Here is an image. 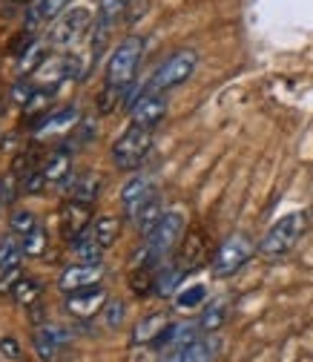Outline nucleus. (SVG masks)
Segmentation results:
<instances>
[{
    "instance_id": "obj_17",
    "label": "nucleus",
    "mask_w": 313,
    "mask_h": 362,
    "mask_svg": "<svg viewBox=\"0 0 313 362\" xmlns=\"http://www.w3.org/2000/svg\"><path fill=\"white\" fill-rule=\"evenodd\" d=\"M66 12V0H35L26 15V32H37L43 23H49Z\"/></svg>"
},
{
    "instance_id": "obj_34",
    "label": "nucleus",
    "mask_w": 313,
    "mask_h": 362,
    "mask_svg": "<svg viewBox=\"0 0 313 362\" xmlns=\"http://www.w3.org/2000/svg\"><path fill=\"white\" fill-rule=\"evenodd\" d=\"M124 313H126L124 302H121V299H112V302L104 305V322H107L110 328H118V325L124 322Z\"/></svg>"
},
{
    "instance_id": "obj_4",
    "label": "nucleus",
    "mask_w": 313,
    "mask_h": 362,
    "mask_svg": "<svg viewBox=\"0 0 313 362\" xmlns=\"http://www.w3.org/2000/svg\"><path fill=\"white\" fill-rule=\"evenodd\" d=\"M196 66H199V52L196 49H178L153 72L147 89L150 93H170V89L187 83L193 78Z\"/></svg>"
},
{
    "instance_id": "obj_35",
    "label": "nucleus",
    "mask_w": 313,
    "mask_h": 362,
    "mask_svg": "<svg viewBox=\"0 0 313 362\" xmlns=\"http://www.w3.org/2000/svg\"><path fill=\"white\" fill-rule=\"evenodd\" d=\"M0 356H6V359H12V362H18V359H20L18 339H12V337H4V339H0Z\"/></svg>"
},
{
    "instance_id": "obj_11",
    "label": "nucleus",
    "mask_w": 313,
    "mask_h": 362,
    "mask_svg": "<svg viewBox=\"0 0 313 362\" xmlns=\"http://www.w3.org/2000/svg\"><path fill=\"white\" fill-rule=\"evenodd\" d=\"M101 276H104L101 264H83V262H78V264H69L61 274L58 288L64 293H75V291H83V288H95L101 282Z\"/></svg>"
},
{
    "instance_id": "obj_28",
    "label": "nucleus",
    "mask_w": 313,
    "mask_h": 362,
    "mask_svg": "<svg viewBox=\"0 0 313 362\" xmlns=\"http://www.w3.org/2000/svg\"><path fill=\"white\" fill-rule=\"evenodd\" d=\"M204 299H207V288H204V285H193V288H187V291H182V293L175 296V308H178V310H193V308H199Z\"/></svg>"
},
{
    "instance_id": "obj_6",
    "label": "nucleus",
    "mask_w": 313,
    "mask_h": 362,
    "mask_svg": "<svg viewBox=\"0 0 313 362\" xmlns=\"http://www.w3.org/2000/svg\"><path fill=\"white\" fill-rule=\"evenodd\" d=\"M93 26V12L78 6V9H66L61 18H55V23L49 26V43L55 49L64 47H75V43L89 32Z\"/></svg>"
},
{
    "instance_id": "obj_29",
    "label": "nucleus",
    "mask_w": 313,
    "mask_h": 362,
    "mask_svg": "<svg viewBox=\"0 0 313 362\" xmlns=\"http://www.w3.org/2000/svg\"><path fill=\"white\" fill-rule=\"evenodd\" d=\"M43 250H47V233H43V228L37 224L32 233L23 236V256L35 259V256H43Z\"/></svg>"
},
{
    "instance_id": "obj_9",
    "label": "nucleus",
    "mask_w": 313,
    "mask_h": 362,
    "mask_svg": "<svg viewBox=\"0 0 313 362\" xmlns=\"http://www.w3.org/2000/svg\"><path fill=\"white\" fill-rule=\"evenodd\" d=\"M89 224H93V204H83V202L69 199L61 207V233H64L66 242L75 245L89 230Z\"/></svg>"
},
{
    "instance_id": "obj_18",
    "label": "nucleus",
    "mask_w": 313,
    "mask_h": 362,
    "mask_svg": "<svg viewBox=\"0 0 313 362\" xmlns=\"http://www.w3.org/2000/svg\"><path fill=\"white\" fill-rule=\"evenodd\" d=\"M167 328H170L167 313H150V316H144V320L136 325V331H132V342H136V345H155L158 337Z\"/></svg>"
},
{
    "instance_id": "obj_1",
    "label": "nucleus",
    "mask_w": 313,
    "mask_h": 362,
    "mask_svg": "<svg viewBox=\"0 0 313 362\" xmlns=\"http://www.w3.org/2000/svg\"><path fill=\"white\" fill-rule=\"evenodd\" d=\"M184 239V216L178 210L164 213V218L155 224V230L147 236L144 250H138L136 264L138 267H155L164 262V256L172 253V247Z\"/></svg>"
},
{
    "instance_id": "obj_5",
    "label": "nucleus",
    "mask_w": 313,
    "mask_h": 362,
    "mask_svg": "<svg viewBox=\"0 0 313 362\" xmlns=\"http://www.w3.org/2000/svg\"><path fill=\"white\" fill-rule=\"evenodd\" d=\"M153 147V129L136 127L132 124L126 132H121V139L112 144V161L118 170H138Z\"/></svg>"
},
{
    "instance_id": "obj_19",
    "label": "nucleus",
    "mask_w": 313,
    "mask_h": 362,
    "mask_svg": "<svg viewBox=\"0 0 313 362\" xmlns=\"http://www.w3.org/2000/svg\"><path fill=\"white\" fill-rule=\"evenodd\" d=\"M86 236H93L104 250H110L118 242V236H121V218L118 216H101V218H95L93 224H89Z\"/></svg>"
},
{
    "instance_id": "obj_25",
    "label": "nucleus",
    "mask_w": 313,
    "mask_h": 362,
    "mask_svg": "<svg viewBox=\"0 0 313 362\" xmlns=\"http://www.w3.org/2000/svg\"><path fill=\"white\" fill-rule=\"evenodd\" d=\"M75 256H78V262H83V264H101V256H104V247L93 239V236H81L78 242H75Z\"/></svg>"
},
{
    "instance_id": "obj_26",
    "label": "nucleus",
    "mask_w": 313,
    "mask_h": 362,
    "mask_svg": "<svg viewBox=\"0 0 313 362\" xmlns=\"http://www.w3.org/2000/svg\"><path fill=\"white\" fill-rule=\"evenodd\" d=\"M182 279H184V270L182 267H164L161 274H155V293L158 296H170L178 285H182Z\"/></svg>"
},
{
    "instance_id": "obj_30",
    "label": "nucleus",
    "mask_w": 313,
    "mask_h": 362,
    "mask_svg": "<svg viewBox=\"0 0 313 362\" xmlns=\"http://www.w3.org/2000/svg\"><path fill=\"white\" fill-rule=\"evenodd\" d=\"M9 224H12V233H18V236L23 239L26 233H32V230L37 228V218H35L32 210H15Z\"/></svg>"
},
{
    "instance_id": "obj_24",
    "label": "nucleus",
    "mask_w": 313,
    "mask_h": 362,
    "mask_svg": "<svg viewBox=\"0 0 313 362\" xmlns=\"http://www.w3.org/2000/svg\"><path fill=\"white\" fill-rule=\"evenodd\" d=\"M12 299L18 302V305H35L37 299H40V282L35 279V276H20L18 282H15V288H12Z\"/></svg>"
},
{
    "instance_id": "obj_12",
    "label": "nucleus",
    "mask_w": 313,
    "mask_h": 362,
    "mask_svg": "<svg viewBox=\"0 0 313 362\" xmlns=\"http://www.w3.org/2000/svg\"><path fill=\"white\" fill-rule=\"evenodd\" d=\"M153 196H158V190L153 187V178L150 175H132L124 190H121V204H124V213L132 218Z\"/></svg>"
},
{
    "instance_id": "obj_3",
    "label": "nucleus",
    "mask_w": 313,
    "mask_h": 362,
    "mask_svg": "<svg viewBox=\"0 0 313 362\" xmlns=\"http://www.w3.org/2000/svg\"><path fill=\"white\" fill-rule=\"evenodd\" d=\"M141 55H144V37H138V35L124 37L107 61V83L121 86V89L132 86L138 64H141Z\"/></svg>"
},
{
    "instance_id": "obj_16",
    "label": "nucleus",
    "mask_w": 313,
    "mask_h": 362,
    "mask_svg": "<svg viewBox=\"0 0 313 362\" xmlns=\"http://www.w3.org/2000/svg\"><path fill=\"white\" fill-rule=\"evenodd\" d=\"M215 354H218V339H213V337H199L196 342L172 351L164 362H213Z\"/></svg>"
},
{
    "instance_id": "obj_20",
    "label": "nucleus",
    "mask_w": 313,
    "mask_h": 362,
    "mask_svg": "<svg viewBox=\"0 0 313 362\" xmlns=\"http://www.w3.org/2000/svg\"><path fill=\"white\" fill-rule=\"evenodd\" d=\"M164 218V210H161V196H153L136 216H132V221H136V228H138V233L147 239L153 230H155V224Z\"/></svg>"
},
{
    "instance_id": "obj_36",
    "label": "nucleus",
    "mask_w": 313,
    "mask_h": 362,
    "mask_svg": "<svg viewBox=\"0 0 313 362\" xmlns=\"http://www.w3.org/2000/svg\"><path fill=\"white\" fill-rule=\"evenodd\" d=\"M18 279H20V267H12V270H4V274H0V291H12Z\"/></svg>"
},
{
    "instance_id": "obj_14",
    "label": "nucleus",
    "mask_w": 313,
    "mask_h": 362,
    "mask_svg": "<svg viewBox=\"0 0 313 362\" xmlns=\"http://www.w3.org/2000/svg\"><path fill=\"white\" fill-rule=\"evenodd\" d=\"M69 339H72V331H66L64 325L43 322V325L35 331V348H37V356H40V359H52V356L58 354V348H64Z\"/></svg>"
},
{
    "instance_id": "obj_2",
    "label": "nucleus",
    "mask_w": 313,
    "mask_h": 362,
    "mask_svg": "<svg viewBox=\"0 0 313 362\" xmlns=\"http://www.w3.org/2000/svg\"><path fill=\"white\" fill-rule=\"evenodd\" d=\"M305 228H307V216H305V213H288V216H282V218L273 224V228L264 233V239H261V245H259V253H261L264 259H271V262L288 256V253L296 247V242L302 239Z\"/></svg>"
},
{
    "instance_id": "obj_22",
    "label": "nucleus",
    "mask_w": 313,
    "mask_h": 362,
    "mask_svg": "<svg viewBox=\"0 0 313 362\" xmlns=\"http://www.w3.org/2000/svg\"><path fill=\"white\" fill-rule=\"evenodd\" d=\"M225 322H228V302H225V299H215V302H210V305L204 308L201 320H199V328H201L204 334H213V331H218Z\"/></svg>"
},
{
    "instance_id": "obj_27",
    "label": "nucleus",
    "mask_w": 313,
    "mask_h": 362,
    "mask_svg": "<svg viewBox=\"0 0 313 362\" xmlns=\"http://www.w3.org/2000/svg\"><path fill=\"white\" fill-rule=\"evenodd\" d=\"M78 124V110L75 107H66L55 115H47V121H40V129L43 132H55V129H66V127H75Z\"/></svg>"
},
{
    "instance_id": "obj_21",
    "label": "nucleus",
    "mask_w": 313,
    "mask_h": 362,
    "mask_svg": "<svg viewBox=\"0 0 313 362\" xmlns=\"http://www.w3.org/2000/svg\"><path fill=\"white\" fill-rule=\"evenodd\" d=\"M69 161H72V156H69V150H58L47 164H43L40 170H43V175H47V181L49 185H64V181L69 178Z\"/></svg>"
},
{
    "instance_id": "obj_33",
    "label": "nucleus",
    "mask_w": 313,
    "mask_h": 362,
    "mask_svg": "<svg viewBox=\"0 0 313 362\" xmlns=\"http://www.w3.org/2000/svg\"><path fill=\"white\" fill-rule=\"evenodd\" d=\"M43 187H49V181H47V175H43V170H35V173H29L26 178H23V193L26 196H37V193H43Z\"/></svg>"
},
{
    "instance_id": "obj_7",
    "label": "nucleus",
    "mask_w": 313,
    "mask_h": 362,
    "mask_svg": "<svg viewBox=\"0 0 313 362\" xmlns=\"http://www.w3.org/2000/svg\"><path fill=\"white\" fill-rule=\"evenodd\" d=\"M250 256H253V242H250V236H244V233L230 236L225 245L215 250V256H213V276H215V279L233 276L239 267L247 264Z\"/></svg>"
},
{
    "instance_id": "obj_31",
    "label": "nucleus",
    "mask_w": 313,
    "mask_h": 362,
    "mask_svg": "<svg viewBox=\"0 0 313 362\" xmlns=\"http://www.w3.org/2000/svg\"><path fill=\"white\" fill-rule=\"evenodd\" d=\"M129 89V86H126ZM126 89H121V86H104V93L98 95V110H101V115H107V112H112L121 101H124V93H126Z\"/></svg>"
},
{
    "instance_id": "obj_32",
    "label": "nucleus",
    "mask_w": 313,
    "mask_h": 362,
    "mask_svg": "<svg viewBox=\"0 0 313 362\" xmlns=\"http://www.w3.org/2000/svg\"><path fill=\"white\" fill-rule=\"evenodd\" d=\"M43 61V49H40V43H29V49H26V55L20 58V66H18V72L20 75H26V72H32V69H37Z\"/></svg>"
},
{
    "instance_id": "obj_13",
    "label": "nucleus",
    "mask_w": 313,
    "mask_h": 362,
    "mask_svg": "<svg viewBox=\"0 0 313 362\" xmlns=\"http://www.w3.org/2000/svg\"><path fill=\"white\" fill-rule=\"evenodd\" d=\"M210 256V247H207V236L201 230H193L182 239V247H178V267L184 270V274H193L199 270Z\"/></svg>"
},
{
    "instance_id": "obj_8",
    "label": "nucleus",
    "mask_w": 313,
    "mask_h": 362,
    "mask_svg": "<svg viewBox=\"0 0 313 362\" xmlns=\"http://www.w3.org/2000/svg\"><path fill=\"white\" fill-rule=\"evenodd\" d=\"M167 118V95L164 93H150L144 89V95L136 98V104L129 107V121L144 129H155Z\"/></svg>"
},
{
    "instance_id": "obj_23",
    "label": "nucleus",
    "mask_w": 313,
    "mask_h": 362,
    "mask_svg": "<svg viewBox=\"0 0 313 362\" xmlns=\"http://www.w3.org/2000/svg\"><path fill=\"white\" fill-rule=\"evenodd\" d=\"M20 259H23V242L20 236H6L0 242V274L4 270H12V267H20Z\"/></svg>"
},
{
    "instance_id": "obj_15",
    "label": "nucleus",
    "mask_w": 313,
    "mask_h": 362,
    "mask_svg": "<svg viewBox=\"0 0 313 362\" xmlns=\"http://www.w3.org/2000/svg\"><path fill=\"white\" fill-rule=\"evenodd\" d=\"M64 185H72V187H69V196H72L75 202L95 204V199H98L101 190H104V175L95 173V170H89V173H81V175L66 178Z\"/></svg>"
},
{
    "instance_id": "obj_10",
    "label": "nucleus",
    "mask_w": 313,
    "mask_h": 362,
    "mask_svg": "<svg viewBox=\"0 0 313 362\" xmlns=\"http://www.w3.org/2000/svg\"><path fill=\"white\" fill-rule=\"evenodd\" d=\"M104 305H107V291L101 285L66 293V310L78 316V320H93L98 310H104Z\"/></svg>"
}]
</instances>
